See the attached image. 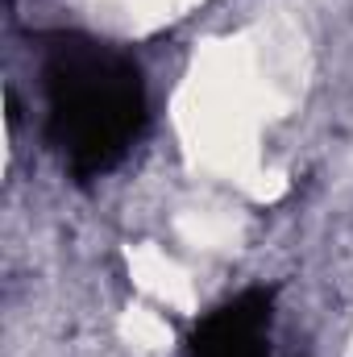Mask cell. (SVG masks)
<instances>
[{"label": "cell", "mask_w": 353, "mask_h": 357, "mask_svg": "<svg viewBox=\"0 0 353 357\" xmlns=\"http://www.w3.org/2000/svg\"><path fill=\"white\" fill-rule=\"evenodd\" d=\"M42 96L46 137L80 183L108 175L146 125L142 67L84 33H54L46 42Z\"/></svg>", "instance_id": "1"}, {"label": "cell", "mask_w": 353, "mask_h": 357, "mask_svg": "<svg viewBox=\"0 0 353 357\" xmlns=\"http://www.w3.org/2000/svg\"><path fill=\"white\" fill-rule=\"evenodd\" d=\"M270 324L274 295L266 287H250L195 320L187 357H270Z\"/></svg>", "instance_id": "2"}]
</instances>
